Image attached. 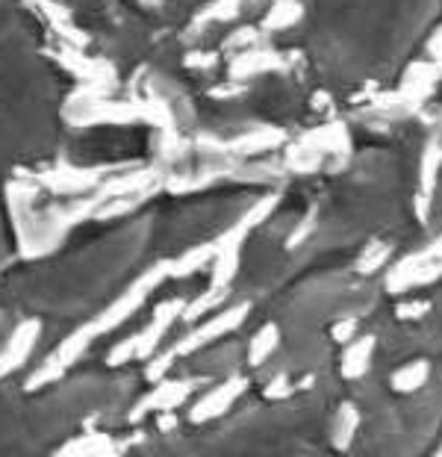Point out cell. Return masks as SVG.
<instances>
[{"instance_id":"1","label":"cell","mask_w":442,"mask_h":457,"mask_svg":"<svg viewBox=\"0 0 442 457\" xmlns=\"http://www.w3.org/2000/svg\"><path fill=\"white\" fill-rule=\"evenodd\" d=\"M38 339H42V322L38 319H24L13 330V337L6 339V345L0 348V378L13 375L15 369H21L27 363V357L33 354Z\"/></svg>"},{"instance_id":"2","label":"cell","mask_w":442,"mask_h":457,"mask_svg":"<svg viewBox=\"0 0 442 457\" xmlns=\"http://www.w3.org/2000/svg\"><path fill=\"white\" fill-rule=\"evenodd\" d=\"M145 4H156V0H145Z\"/></svg>"}]
</instances>
